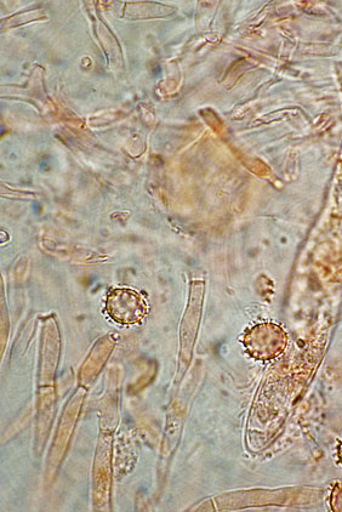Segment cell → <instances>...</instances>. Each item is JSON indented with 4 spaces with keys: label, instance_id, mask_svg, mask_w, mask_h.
Returning <instances> with one entry per match:
<instances>
[{
    "label": "cell",
    "instance_id": "obj_1",
    "mask_svg": "<svg viewBox=\"0 0 342 512\" xmlns=\"http://www.w3.org/2000/svg\"><path fill=\"white\" fill-rule=\"evenodd\" d=\"M288 341V334L278 324L261 323L245 335L244 345L256 360L270 361L283 354Z\"/></svg>",
    "mask_w": 342,
    "mask_h": 512
},
{
    "label": "cell",
    "instance_id": "obj_2",
    "mask_svg": "<svg viewBox=\"0 0 342 512\" xmlns=\"http://www.w3.org/2000/svg\"><path fill=\"white\" fill-rule=\"evenodd\" d=\"M107 311L118 323L135 324L147 314V305L135 290L121 288L108 295Z\"/></svg>",
    "mask_w": 342,
    "mask_h": 512
},
{
    "label": "cell",
    "instance_id": "obj_3",
    "mask_svg": "<svg viewBox=\"0 0 342 512\" xmlns=\"http://www.w3.org/2000/svg\"><path fill=\"white\" fill-rule=\"evenodd\" d=\"M330 509L342 512V480L336 482L330 494Z\"/></svg>",
    "mask_w": 342,
    "mask_h": 512
},
{
    "label": "cell",
    "instance_id": "obj_4",
    "mask_svg": "<svg viewBox=\"0 0 342 512\" xmlns=\"http://www.w3.org/2000/svg\"><path fill=\"white\" fill-rule=\"evenodd\" d=\"M338 458H339L340 464H342V440L340 441V443L338 445Z\"/></svg>",
    "mask_w": 342,
    "mask_h": 512
}]
</instances>
